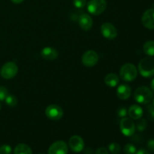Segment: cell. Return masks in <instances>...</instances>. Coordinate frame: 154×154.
Segmentation results:
<instances>
[{"mask_svg":"<svg viewBox=\"0 0 154 154\" xmlns=\"http://www.w3.org/2000/svg\"><path fill=\"white\" fill-rule=\"evenodd\" d=\"M146 127H147V120L144 118H140L135 126V129H137L138 132H143L145 130Z\"/></svg>","mask_w":154,"mask_h":154,"instance_id":"cell-20","label":"cell"},{"mask_svg":"<svg viewBox=\"0 0 154 154\" xmlns=\"http://www.w3.org/2000/svg\"><path fill=\"white\" fill-rule=\"evenodd\" d=\"M59 52L55 48L46 47L41 51V57L46 60H54L58 57Z\"/></svg>","mask_w":154,"mask_h":154,"instance_id":"cell-14","label":"cell"},{"mask_svg":"<svg viewBox=\"0 0 154 154\" xmlns=\"http://www.w3.org/2000/svg\"><path fill=\"white\" fill-rule=\"evenodd\" d=\"M135 154H150V153H149V152L147 151V150H144V149H140L139 150H138V151L136 152V153Z\"/></svg>","mask_w":154,"mask_h":154,"instance_id":"cell-31","label":"cell"},{"mask_svg":"<svg viewBox=\"0 0 154 154\" xmlns=\"http://www.w3.org/2000/svg\"><path fill=\"white\" fill-rule=\"evenodd\" d=\"M107 8L106 0H90L87 4V10L91 14L97 16L105 11Z\"/></svg>","mask_w":154,"mask_h":154,"instance_id":"cell-4","label":"cell"},{"mask_svg":"<svg viewBox=\"0 0 154 154\" xmlns=\"http://www.w3.org/2000/svg\"><path fill=\"white\" fill-rule=\"evenodd\" d=\"M120 129L123 135L130 137L134 135L135 132V124L133 120L128 117H123L120 120Z\"/></svg>","mask_w":154,"mask_h":154,"instance_id":"cell-6","label":"cell"},{"mask_svg":"<svg viewBox=\"0 0 154 154\" xmlns=\"http://www.w3.org/2000/svg\"><path fill=\"white\" fill-rule=\"evenodd\" d=\"M153 98V93L151 89L145 86L138 87L134 93V99L138 103L142 105H147L150 103Z\"/></svg>","mask_w":154,"mask_h":154,"instance_id":"cell-1","label":"cell"},{"mask_svg":"<svg viewBox=\"0 0 154 154\" xmlns=\"http://www.w3.org/2000/svg\"><path fill=\"white\" fill-rule=\"evenodd\" d=\"M147 148L150 151L154 152V139L149 140L147 142Z\"/></svg>","mask_w":154,"mask_h":154,"instance_id":"cell-30","label":"cell"},{"mask_svg":"<svg viewBox=\"0 0 154 154\" xmlns=\"http://www.w3.org/2000/svg\"><path fill=\"white\" fill-rule=\"evenodd\" d=\"M39 154H43V153H39Z\"/></svg>","mask_w":154,"mask_h":154,"instance_id":"cell-36","label":"cell"},{"mask_svg":"<svg viewBox=\"0 0 154 154\" xmlns=\"http://www.w3.org/2000/svg\"><path fill=\"white\" fill-rule=\"evenodd\" d=\"M138 71L135 65L132 63H126L121 67L120 71V77L123 81L130 82L137 78Z\"/></svg>","mask_w":154,"mask_h":154,"instance_id":"cell-3","label":"cell"},{"mask_svg":"<svg viewBox=\"0 0 154 154\" xmlns=\"http://www.w3.org/2000/svg\"><path fill=\"white\" fill-rule=\"evenodd\" d=\"M5 102L9 107H15L17 104V99L13 95H9L6 97L5 99Z\"/></svg>","mask_w":154,"mask_h":154,"instance_id":"cell-22","label":"cell"},{"mask_svg":"<svg viewBox=\"0 0 154 154\" xmlns=\"http://www.w3.org/2000/svg\"><path fill=\"white\" fill-rule=\"evenodd\" d=\"M73 4L77 8H83L87 5V0H73Z\"/></svg>","mask_w":154,"mask_h":154,"instance_id":"cell-25","label":"cell"},{"mask_svg":"<svg viewBox=\"0 0 154 154\" xmlns=\"http://www.w3.org/2000/svg\"><path fill=\"white\" fill-rule=\"evenodd\" d=\"M95 154H109V153L105 147H99L95 152Z\"/></svg>","mask_w":154,"mask_h":154,"instance_id":"cell-29","label":"cell"},{"mask_svg":"<svg viewBox=\"0 0 154 154\" xmlns=\"http://www.w3.org/2000/svg\"><path fill=\"white\" fill-rule=\"evenodd\" d=\"M45 115L51 120H59L63 117V111L57 105H51L45 109Z\"/></svg>","mask_w":154,"mask_h":154,"instance_id":"cell-8","label":"cell"},{"mask_svg":"<svg viewBox=\"0 0 154 154\" xmlns=\"http://www.w3.org/2000/svg\"><path fill=\"white\" fill-rule=\"evenodd\" d=\"M153 105L154 106V98H153Z\"/></svg>","mask_w":154,"mask_h":154,"instance_id":"cell-34","label":"cell"},{"mask_svg":"<svg viewBox=\"0 0 154 154\" xmlns=\"http://www.w3.org/2000/svg\"><path fill=\"white\" fill-rule=\"evenodd\" d=\"M123 151H124L125 154H135L137 152V149L134 144H127L125 145Z\"/></svg>","mask_w":154,"mask_h":154,"instance_id":"cell-23","label":"cell"},{"mask_svg":"<svg viewBox=\"0 0 154 154\" xmlns=\"http://www.w3.org/2000/svg\"><path fill=\"white\" fill-rule=\"evenodd\" d=\"M128 114V111L125 107H122V108H119L118 111H117V116L120 117H125Z\"/></svg>","mask_w":154,"mask_h":154,"instance_id":"cell-28","label":"cell"},{"mask_svg":"<svg viewBox=\"0 0 154 154\" xmlns=\"http://www.w3.org/2000/svg\"><path fill=\"white\" fill-rule=\"evenodd\" d=\"M101 32L107 39L112 40L117 36V30L111 23H105L101 26Z\"/></svg>","mask_w":154,"mask_h":154,"instance_id":"cell-9","label":"cell"},{"mask_svg":"<svg viewBox=\"0 0 154 154\" xmlns=\"http://www.w3.org/2000/svg\"><path fill=\"white\" fill-rule=\"evenodd\" d=\"M138 71L141 76L150 78L154 75V59L146 57L142 59L138 64Z\"/></svg>","mask_w":154,"mask_h":154,"instance_id":"cell-2","label":"cell"},{"mask_svg":"<svg viewBox=\"0 0 154 154\" xmlns=\"http://www.w3.org/2000/svg\"><path fill=\"white\" fill-rule=\"evenodd\" d=\"M108 150L111 154H119L121 151L120 146L117 143H111L108 146Z\"/></svg>","mask_w":154,"mask_h":154,"instance_id":"cell-21","label":"cell"},{"mask_svg":"<svg viewBox=\"0 0 154 154\" xmlns=\"http://www.w3.org/2000/svg\"><path fill=\"white\" fill-rule=\"evenodd\" d=\"M132 90L131 87L127 84H121L117 87V97L122 100H126L129 99L131 96Z\"/></svg>","mask_w":154,"mask_h":154,"instance_id":"cell-15","label":"cell"},{"mask_svg":"<svg viewBox=\"0 0 154 154\" xmlns=\"http://www.w3.org/2000/svg\"><path fill=\"white\" fill-rule=\"evenodd\" d=\"M1 108H2V105H1V102H0V110H1Z\"/></svg>","mask_w":154,"mask_h":154,"instance_id":"cell-35","label":"cell"},{"mask_svg":"<svg viewBox=\"0 0 154 154\" xmlns=\"http://www.w3.org/2000/svg\"><path fill=\"white\" fill-rule=\"evenodd\" d=\"M11 147L8 144H4V145L0 147V154H11Z\"/></svg>","mask_w":154,"mask_h":154,"instance_id":"cell-27","label":"cell"},{"mask_svg":"<svg viewBox=\"0 0 154 154\" xmlns=\"http://www.w3.org/2000/svg\"><path fill=\"white\" fill-rule=\"evenodd\" d=\"M141 23L148 29H154V8L145 11L141 17Z\"/></svg>","mask_w":154,"mask_h":154,"instance_id":"cell-12","label":"cell"},{"mask_svg":"<svg viewBox=\"0 0 154 154\" xmlns=\"http://www.w3.org/2000/svg\"><path fill=\"white\" fill-rule=\"evenodd\" d=\"M18 72V67L14 62H8L2 66L0 75L4 79L9 80L14 78Z\"/></svg>","mask_w":154,"mask_h":154,"instance_id":"cell-5","label":"cell"},{"mask_svg":"<svg viewBox=\"0 0 154 154\" xmlns=\"http://www.w3.org/2000/svg\"><path fill=\"white\" fill-rule=\"evenodd\" d=\"M120 82L118 75L114 73H110L107 75L105 78V83L108 87H114L118 85Z\"/></svg>","mask_w":154,"mask_h":154,"instance_id":"cell-17","label":"cell"},{"mask_svg":"<svg viewBox=\"0 0 154 154\" xmlns=\"http://www.w3.org/2000/svg\"><path fill=\"white\" fill-rule=\"evenodd\" d=\"M99 55L94 51H87L83 54L81 62L86 67H93L97 64L99 61Z\"/></svg>","mask_w":154,"mask_h":154,"instance_id":"cell-7","label":"cell"},{"mask_svg":"<svg viewBox=\"0 0 154 154\" xmlns=\"http://www.w3.org/2000/svg\"><path fill=\"white\" fill-rule=\"evenodd\" d=\"M144 114L142 108L138 105H133L128 109V114L132 120H139Z\"/></svg>","mask_w":154,"mask_h":154,"instance_id":"cell-16","label":"cell"},{"mask_svg":"<svg viewBox=\"0 0 154 154\" xmlns=\"http://www.w3.org/2000/svg\"><path fill=\"white\" fill-rule=\"evenodd\" d=\"M150 88H151V90L153 92H154V78L152 80L151 84H150Z\"/></svg>","mask_w":154,"mask_h":154,"instance_id":"cell-33","label":"cell"},{"mask_svg":"<svg viewBox=\"0 0 154 154\" xmlns=\"http://www.w3.org/2000/svg\"><path fill=\"white\" fill-rule=\"evenodd\" d=\"M147 117L150 120H154V106L152 105H148L147 106Z\"/></svg>","mask_w":154,"mask_h":154,"instance_id":"cell-24","label":"cell"},{"mask_svg":"<svg viewBox=\"0 0 154 154\" xmlns=\"http://www.w3.org/2000/svg\"><path fill=\"white\" fill-rule=\"evenodd\" d=\"M14 154H32L30 147L25 144H19L15 147L14 150Z\"/></svg>","mask_w":154,"mask_h":154,"instance_id":"cell-18","label":"cell"},{"mask_svg":"<svg viewBox=\"0 0 154 154\" xmlns=\"http://www.w3.org/2000/svg\"><path fill=\"white\" fill-rule=\"evenodd\" d=\"M8 96V91L5 87H0V102L5 100L6 97Z\"/></svg>","mask_w":154,"mask_h":154,"instance_id":"cell-26","label":"cell"},{"mask_svg":"<svg viewBox=\"0 0 154 154\" xmlns=\"http://www.w3.org/2000/svg\"><path fill=\"white\" fill-rule=\"evenodd\" d=\"M11 1L13 3H14V4H20V3H22L24 0H11Z\"/></svg>","mask_w":154,"mask_h":154,"instance_id":"cell-32","label":"cell"},{"mask_svg":"<svg viewBox=\"0 0 154 154\" xmlns=\"http://www.w3.org/2000/svg\"><path fill=\"white\" fill-rule=\"evenodd\" d=\"M69 146L75 153H80L84 148V139L79 135H73L69 141Z\"/></svg>","mask_w":154,"mask_h":154,"instance_id":"cell-11","label":"cell"},{"mask_svg":"<svg viewBox=\"0 0 154 154\" xmlns=\"http://www.w3.org/2000/svg\"><path fill=\"white\" fill-rule=\"evenodd\" d=\"M78 24L80 27L84 31H89L92 29L93 24V19L87 14H82L78 17Z\"/></svg>","mask_w":154,"mask_h":154,"instance_id":"cell-13","label":"cell"},{"mask_svg":"<svg viewBox=\"0 0 154 154\" xmlns=\"http://www.w3.org/2000/svg\"><path fill=\"white\" fill-rule=\"evenodd\" d=\"M144 54L147 56L153 57L154 56V41H147L143 46Z\"/></svg>","mask_w":154,"mask_h":154,"instance_id":"cell-19","label":"cell"},{"mask_svg":"<svg viewBox=\"0 0 154 154\" xmlns=\"http://www.w3.org/2000/svg\"><path fill=\"white\" fill-rule=\"evenodd\" d=\"M69 147L63 141H57L53 143L48 149V154H67Z\"/></svg>","mask_w":154,"mask_h":154,"instance_id":"cell-10","label":"cell"}]
</instances>
